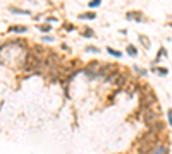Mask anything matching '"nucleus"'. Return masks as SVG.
Masks as SVG:
<instances>
[{
    "label": "nucleus",
    "instance_id": "2",
    "mask_svg": "<svg viewBox=\"0 0 172 154\" xmlns=\"http://www.w3.org/2000/svg\"><path fill=\"white\" fill-rule=\"evenodd\" d=\"M158 116H160V110L157 111L155 108H148V110H145V113H143V122L150 127L152 123H155L157 120H158Z\"/></svg>",
    "mask_w": 172,
    "mask_h": 154
},
{
    "label": "nucleus",
    "instance_id": "17",
    "mask_svg": "<svg viewBox=\"0 0 172 154\" xmlns=\"http://www.w3.org/2000/svg\"><path fill=\"white\" fill-rule=\"evenodd\" d=\"M40 31H43V33H50V31H52V26H50V24H43V26H40Z\"/></svg>",
    "mask_w": 172,
    "mask_h": 154
},
{
    "label": "nucleus",
    "instance_id": "16",
    "mask_svg": "<svg viewBox=\"0 0 172 154\" xmlns=\"http://www.w3.org/2000/svg\"><path fill=\"white\" fill-rule=\"evenodd\" d=\"M85 51H88V53H100V48H97V46H86L85 48Z\"/></svg>",
    "mask_w": 172,
    "mask_h": 154
},
{
    "label": "nucleus",
    "instance_id": "14",
    "mask_svg": "<svg viewBox=\"0 0 172 154\" xmlns=\"http://www.w3.org/2000/svg\"><path fill=\"white\" fill-rule=\"evenodd\" d=\"M133 70H134V72H138V75H146V74H148V72H146L145 69L138 67V65H134V67H133Z\"/></svg>",
    "mask_w": 172,
    "mask_h": 154
},
{
    "label": "nucleus",
    "instance_id": "13",
    "mask_svg": "<svg viewBox=\"0 0 172 154\" xmlns=\"http://www.w3.org/2000/svg\"><path fill=\"white\" fill-rule=\"evenodd\" d=\"M81 34L85 36V38H95V31H91V29H85Z\"/></svg>",
    "mask_w": 172,
    "mask_h": 154
},
{
    "label": "nucleus",
    "instance_id": "10",
    "mask_svg": "<svg viewBox=\"0 0 172 154\" xmlns=\"http://www.w3.org/2000/svg\"><path fill=\"white\" fill-rule=\"evenodd\" d=\"M153 70H155V72H157V74H158V75H167V74H169V70H167L165 67H155V69H153Z\"/></svg>",
    "mask_w": 172,
    "mask_h": 154
},
{
    "label": "nucleus",
    "instance_id": "12",
    "mask_svg": "<svg viewBox=\"0 0 172 154\" xmlns=\"http://www.w3.org/2000/svg\"><path fill=\"white\" fill-rule=\"evenodd\" d=\"M126 50H127V53H129L131 57H136V55H138V50L134 48L133 45H127V48H126Z\"/></svg>",
    "mask_w": 172,
    "mask_h": 154
},
{
    "label": "nucleus",
    "instance_id": "9",
    "mask_svg": "<svg viewBox=\"0 0 172 154\" xmlns=\"http://www.w3.org/2000/svg\"><path fill=\"white\" fill-rule=\"evenodd\" d=\"M165 55H167V50H165V48H160V51H158V53H157V58H155V60H153V64H157V62H158V60H160V58H162V57H165Z\"/></svg>",
    "mask_w": 172,
    "mask_h": 154
},
{
    "label": "nucleus",
    "instance_id": "4",
    "mask_svg": "<svg viewBox=\"0 0 172 154\" xmlns=\"http://www.w3.org/2000/svg\"><path fill=\"white\" fill-rule=\"evenodd\" d=\"M150 154H167V146L165 144H160V142H158Z\"/></svg>",
    "mask_w": 172,
    "mask_h": 154
},
{
    "label": "nucleus",
    "instance_id": "6",
    "mask_svg": "<svg viewBox=\"0 0 172 154\" xmlns=\"http://www.w3.org/2000/svg\"><path fill=\"white\" fill-rule=\"evenodd\" d=\"M9 10L12 14H23V16H29V10L26 9H16V7H9Z\"/></svg>",
    "mask_w": 172,
    "mask_h": 154
},
{
    "label": "nucleus",
    "instance_id": "8",
    "mask_svg": "<svg viewBox=\"0 0 172 154\" xmlns=\"http://www.w3.org/2000/svg\"><path fill=\"white\" fill-rule=\"evenodd\" d=\"M140 43L145 46V48H150V39L146 38V36H143V34H140Z\"/></svg>",
    "mask_w": 172,
    "mask_h": 154
},
{
    "label": "nucleus",
    "instance_id": "21",
    "mask_svg": "<svg viewBox=\"0 0 172 154\" xmlns=\"http://www.w3.org/2000/svg\"><path fill=\"white\" fill-rule=\"evenodd\" d=\"M169 26H172V21H170V23H169Z\"/></svg>",
    "mask_w": 172,
    "mask_h": 154
},
{
    "label": "nucleus",
    "instance_id": "11",
    "mask_svg": "<svg viewBox=\"0 0 172 154\" xmlns=\"http://www.w3.org/2000/svg\"><path fill=\"white\" fill-rule=\"evenodd\" d=\"M107 51H108V53L112 55V57H115V58H120V57H122V53H120L119 50H114V48H107Z\"/></svg>",
    "mask_w": 172,
    "mask_h": 154
},
{
    "label": "nucleus",
    "instance_id": "18",
    "mask_svg": "<svg viewBox=\"0 0 172 154\" xmlns=\"http://www.w3.org/2000/svg\"><path fill=\"white\" fill-rule=\"evenodd\" d=\"M43 41H45V43H52L53 41V36H43Z\"/></svg>",
    "mask_w": 172,
    "mask_h": 154
},
{
    "label": "nucleus",
    "instance_id": "1",
    "mask_svg": "<svg viewBox=\"0 0 172 154\" xmlns=\"http://www.w3.org/2000/svg\"><path fill=\"white\" fill-rule=\"evenodd\" d=\"M158 100H157L155 93L150 89L148 86H145V89H141V96H140V105L143 110H148V108H155Z\"/></svg>",
    "mask_w": 172,
    "mask_h": 154
},
{
    "label": "nucleus",
    "instance_id": "15",
    "mask_svg": "<svg viewBox=\"0 0 172 154\" xmlns=\"http://www.w3.org/2000/svg\"><path fill=\"white\" fill-rule=\"evenodd\" d=\"M100 3H102V0H90L88 7H90V9H97V7L100 5Z\"/></svg>",
    "mask_w": 172,
    "mask_h": 154
},
{
    "label": "nucleus",
    "instance_id": "19",
    "mask_svg": "<svg viewBox=\"0 0 172 154\" xmlns=\"http://www.w3.org/2000/svg\"><path fill=\"white\" fill-rule=\"evenodd\" d=\"M167 116H169V125L172 127V110H169V111H167Z\"/></svg>",
    "mask_w": 172,
    "mask_h": 154
},
{
    "label": "nucleus",
    "instance_id": "5",
    "mask_svg": "<svg viewBox=\"0 0 172 154\" xmlns=\"http://www.w3.org/2000/svg\"><path fill=\"white\" fill-rule=\"evenodd\" d=\"M28 28L26 26H10L9 28V33H26Z\"/></svg>",
    "mask_w": 172,
    "mask_h": 154
},
{
    "label": "nucleus",
    "instance_id": "7",
    "mask_svg": "<svg viewBox=\"0 0 172 154\" xmlns=\"http://www.w3.org/2000/svg\"><path fill=\"white\" fill-rule=\"evenodd\" d=\"M95 12H85V14H79V19H83V21H88V19H95Z\"/></svg>",
    "mask_w": 172,
    "mask_h": 154
},
{
    "label": "nucleus",
    "instance_id": "20",
    "mask_svg": "<svg viewBox=\"0 0 172 154\" xmlns=\"http://www.w3.org/2000/svg\"><path fill=\"white\" fill-rule=\"evenodd\" d=\"M65 29H67V31H72V29H74V26H71V24H65Z\"/></svg>",
    "mask_w": 172,
    "mask_h": 154
},
{
    "label": "nucleus",
    "instance_id": "3",
    "mask_svg": "<svg viewBox=\"0 0 172 154\" xmlns=\"http://www.w3.org/2000/svg\"><path fill=\"white\" fill-rule=\"evenodd\" d=\"M126 19L127 21H138V23H145V21H146L143 17V14H141V12H134V10L126 14Z\"/></svg>",
    "mask_w": 172,
    "mask_h": 154
}]
</instances>
